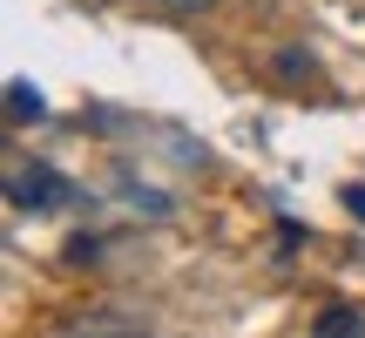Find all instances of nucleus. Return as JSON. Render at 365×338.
Instances as JSON below:
<instances>
[{
    "label": "nucleus",
    "mask_w": 365,
    "mask_h": 338,
    "mask_svg": "<svg viewBox=\"0 0 365 338\" xmlns=\"http://www.w3.org/2000/svg\"><path fill=\"white\" fill-rule=\"evenodd\" d=\"M345 210H352V217H365V190H359V183L345 190Z\"/></svg>",
    "instance_id": "5"
},
{
    "label": "nucleus",
    "mask_w": 365,
    "mask_h": 338,
    "mask_svg": "<svg viewBox=\"0 0 365 338\" xmlns=\"http://www.w3.org/2000/svg\"><path fill=\"white\" fill-rule=\"evenodd\" d=\"M7 203L48 217V210H68V203H75V183H68L61 169H48V163H14L7 169Z\"/></svg>",
    "instance_id": "1"
},
{
    "label": "nucleus",
    "mask_w": 365,
    "mask_h": 338,
    "mask_svg": "<svg viewBox=\"0 0 365 338\" xmlns=\"http://www.w3.org/2000/svg\"><path fill=\"white\" fill-rule=\"evenodd\" d=\"M41 116H48V102H41L34 81H7V122L14 129H27V122H41Z\"/></svg>",
    "instance_id": "3"
},
{
    "label": "nucleus",
    "mask_w": 365,
    "mask_h": 338,
    "mask_svg": "<svg viewBox=\"0 0 365 338\" xmlns=\"http://www.w3.org/2000/svg\"><path fill=\"white\" fill-rule=\"evenodd\" d=\"M156 7H170V14H203V7H217V0H156Z\"/></svg>",
    "instance_id": "4"
},
{
    "label": "nucleus",
    "mask_w": 365,
    "mask_h": 338,
    "mask_svg": "<svg viewBox=\"0 0 365 338\" xmlns=\"http://www.w3.org/2000/svg\"><path fill=\"white\" fill-rule=\"evenodd\" d=\"M312 338H365V312H359V304H325L318 325H312Z\"/></svg>",
    "instance_id": "2"
}]
</instances>
